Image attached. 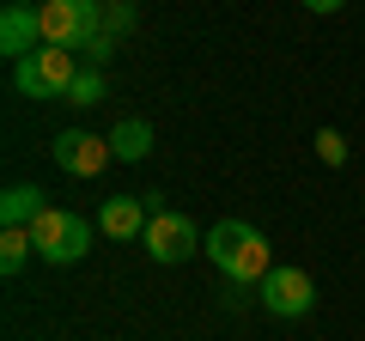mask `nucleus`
Returning a JSON list of instances; mask_svg holds the SVG:
<instances>
[{"label": "nucleus", "instance_id": "1a4fd4ad", "mask_svg": "<svg viewBox=\"0 0 365 341\" xmlns=\"http://www.w3.org/2000/svg\"><path fill=\"white\" fill-rule=\"evenodd\" d=\"M43 43V19H37V6H25V0H13L6 13H0V49L13 55V61H25L31 49Z\"/></svg>", "mask_w": 365, "mask_h": 341}, {"label": "nucleus", "instance_id": "dca6fc26", "mask_svg": "<svg viewBox=\"0 0 365 341\" xmlns=\"http://www.w3.org/2000/svg\"><path fill=\"white\" fill-rule=\"evenodd\" d=\"M110 55H116V37H110V31H98V37L86 43V67H104Z\"/></svg>", "mask_w": 365, "mask_h": 341}, {"label": "nucleus", "instance_id": "f3484780", "mask_svg": "<svg viewBox=\"0 0 365 341\" xmlns=\"http://www.w3.org/2000/svg\"><path fill=\"white\" fill-rule=\"evenodd\" d=\"M304 13H341V6H347V0H299Z\"/></svg>", "mask_w": 365, "mask_h": 341}, {"label": "nucleus", "instance_id": "9b49d317", "mask_svg": "<svg viewBox=\"0 0 365 341\" xmlns=\"http://www.w3.org/2000/svg\"><path fill=\"white\" fill-rule=\"evenodd\" d=\"M49 208L43 201V189H31V183H13L6 195H0V225H37V213Z\"/></svg>", "mask_w": 365, "mask_h": 341}, {"label": "nucleus", "instance_id": "f03ea898", "mask_svg": "<svg viewBox=\"0 0 365 341\" xmlns=\"http://www.w3.org/2000/svg\"><path fill=\"white\" fill-rule=\"evenodd\" d=\"M31 238H37V263H49V268H73V263H86V250H91V225L73 208H43Z\"/></svg>", "mask_w": 365, "mask_h": 341}, {"label": "nucleus", "instance_id": "39448f33", "mask_svg": "<svg viewBox=\"0 0 365 341\" xmlns=\"http://www.w3.org/2000/svg\"><path fill=\"white\" fill-rule=\"evenodd\" d=\"M153 201V225H146V256H153V263H165V268H177V263H189V256H195L201 244H207V238L195 232V225H189V213H170L165 201L158 195H146Z\"/></svg>", "mask_w": 365, "mask_h": 341}, {"label": "nucleus", "instance_id": "6e6552de", "mask_svg": "<svg viewBox=\"0 0 365 341\" xmlns=\"http://www.w3.org/2000/svg\"><path fill=\"white\" fill-rule=\"evenodd\" d=\"M146 225H153V201L146 195H110L104 213H98L104 238H146Z\"/></svg>", "mask_w": 365, "mask_h": 341}, {"label": "nucleus", "instance_id": "7ed1b4c3", "mask_svg": "<svg viewBox=\"0 0 365 341\" xmlns=\"http://www.w3.org/2000/svg\"><path fill=\"white\" fill-rule=\"evenodd\" d=\"M73 79H79V55L73 49H55V43H43V49H31L25 61H13L19 98H61V104H67Z\"/></svg>", "mask_w": 365, "mask_h": 341}, {"label": "nucleus", "instance_id": "4468645a", "mask_svg": "<svg viewBox=\"0 0 365 341\" xmlns=\"http://www.w3.org/2000/svg\"><path fill=\"white\" fill-rule=\"evenodd\" d=\"M317 158H323V165H347V141H341L335 128H323L317 134Z\"/></svg>", "mask_w": 365, "mask_h": 341}, {"label": "nucleus", "instance_id": "f257e3e1", "mask_svg": "<svg viewBox=\"0 0 365 341\" xmlns=\"http://www.w3.org/2000/svg\"><path fill=\"white\" fill-rule=\"evenodd\" d=\"M201 256L225 275V287H262L274 275V250L250 220H220L207 232V244H201Z\"/></svg>", "mask_w": 365, "mask_h": 341}, {"label": "nucleus", "instance_id": "9d476101", "mask_svg": "<svg viewBox=\"0 0 365 341\" xmlns=\"http://www.w3.org/2000/svg\"><path fill=\"white\" fill-rule=\"evenodd\" d=\"M110 153H116V158H128V165L153 158V122H140V116H122L116 128H110Z\"/></svg>", "mask_w": 365, "mask_h": 341}, {"label": "nucleus", "instance_id": "423d86ee", "mask_svg": "<svg viewBox=\"0 0 365 341\" xmlns=\"http://www.w3.org/2000/svg\"><path fill=\"white\" fill-rule=\"evenodd\" d=\"M55 165L67 170V177H98V170L110 165V134H86V128H67V134H55Z\"/></svg>", "mask_w": 365, "mask_h": 341}, {"label": "nucleus", "instance_id": "0eeeda50", "mask_svg": "<svg viewBox=\"0 0 365 341\" xmlns=\"http://www.w3.org/2000/svg\"><path fill=\"white\" fill-rule=\"evenodd\" d=\"M317 305V287L304 268H274L268 280H262V311L268 317H304Z\"/></svg>", "mask_w": 365, "mask_h": 341}, {"label": "nucleus", "instance_id": "2eb2a0df", "mask_svg": "<svg viewBox=\"0 0 365 341\" xmlns=\"http://www.w3.org/2000/svg\"><path fill=\"white\" fill-rule=\"evenodd\" d=\"M104 31H110V37H122V31H134V6H128V0H116V6H104Z\"/></svg>", "mask_w": 365, "mask_h": 341}, {"label": "nucleus", "instance_id": "f8f14e48", "mask_svg": "<svg viewBox=\"0 0 365 341\" xmlns=\"http://www.w3.org/2000/svg\"><path fill=\"white\" fill-rule=\"evenodd\" d=\"M31 250H37L31 225H0V275H19L31 263Z\"/></svg>", "mask_w": 365, "mask_h": 341}, {"label": "nucleus", "instance_id": "ddd939ff", "mask_svg": "<svg viewBox=\"0 0 365 341\" xmlns=\"http://www.w3.org/2000/svg\"><path fill=\"white\" fill-rule=\"evenodd\" d=\"M67 104H79V110H91V104H104V67H79V79H73V92H67Z\"/></svg>", "mask_w": 365, "mask_h": 341}, {"label": "nucleus", "instance_id": "20e7f679", "mask_svg": "<svg viewBox=\"0 0 365 341\" xmlns=\"http://www.w3.org/2000/svg\"><path fill=\"white\" fill-rule=\"evenodd\" d=\"M37 19H43V43L86 55V43L104 31V0H43Z\"/></svg>", "mask_w": 365, "mask_h": 341}]
</instances>
